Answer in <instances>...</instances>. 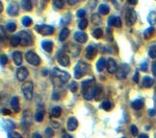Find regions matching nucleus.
<instances>
[{"instance_id":"nucleus-1","label":"nucleus","mask_w":156,"mask_h":138,"mask_svg":"<svg viewBox=\"0 0 156 138\" xmlns=\"http://www.w3.org/2000/svg\"><path fill=\"white\" fill-rule=\"evenodd\" d=\"M97 87H98V86H95V82H94V79L83 82L81 85V88H82V94H83L84 99L87 101H90L93 98H94Z\"/></svg>"},{"instance_id":"nucleus-2","label":"nucleus","mask_w":156,"mask_h":138,"mask_svg":"<svg viewBox=\"0 0 156 138\" xmlns=\"http://www.w3.org/2000/svg\"><path fill=\"white\" fill-rule=\"evenodd\" d=\"M90 70V65L85 62H78L74 67V78L75 79H81L82 77L88 74Z\"/></svg>"},{"instance_id":"nucleus-3","label":"nucleus","mask_w":156,"mask_h":138,"mask_svg":"<svg viewBox=\"0 0 156 138\" xmlns=\"http://www.w3.org/2000/svg\"><path fill=\"white\" fill-rule=\"evenodd\" d=\"M33 82H26L21 86V91L23 93V96L26 100H32L33 98Z\"/></svg>"},{"instance_id":"nucleus-4","label":"nucleus","mask_w":156,"mask_h":138,"mask_svg":"<svg viewBox=\"0 0 156 138\" xmlns=\"http://www.w3.org/2000/svg\"><path fill=\"white\" fill-rule=\"evenodd\" d=\"M130 71V66L127 63H122L118 67V70L116 72V76L119 80H124L126 76L128 75Z\"/></svg>"},{"instance_id":"nucleus-5","label":"nucleus","mask_w":156,"mask_h":138,"mask_svg":"<svg viewBox=\"0 0 156 138\" xmlns=\"http://www.w3.org/2000/svg\"><path fill=\"white\" fill-rule=\"evenodd\" d=\"M52 75L57 78V79L59 81H61L62 82H67L69 80V78H70V75L69 73H67V72H65V71H62V70H60L56 67H54L53 70H52Z\"/></svg>"},{"instance_id":"nucleus-6","label":"nucleus","mask_w":156,"mask_h":138,"mask_svg":"<svg viewBox=\"0 0 156 138\" xmlns=\"http://www.w3.org/2000/svg\"><path fill=\"white\" fill-rule=\"evenodd\" d=\"M25 58H26V61L28 62V63H30L31 65H34V66H38V65L41 63V58L33 51H28L25 54Z\"/></svg>"},{"instance_id":"nucleus-7","label":"nucleus","mask_w":156,"mask_h":138,"mask_svg":"<svg viewBox=\"0 0 156 138\" xmlns=\"http://www.w3.org/2000/svg\"><path fill=\"white\" fill-rule=\"evenodd\" d=\"M20 38L21 39V44L23 46H30L33 44V38L32 35L27 31H21L20 33Z\"/></svg>"},{"instance_id":"nucleus-8","label":"nucleus","mask_w":156,"mask_h":138,"mask_svg":"<svg viewBox=\"0 0 156 138\" xmlns=\"http://www.w3.org/2000/svg\"><path fill=\"white\" fill-rule=\"evenodd\" d=\"M35 30L43 35H50L54 33V28L50 25H36Z\"/></svg>"},{"instance_id":"nucleus-9","label":"nucleus","mask_w":156,"mask_h":138,"mask_svg":"<svg viewBox=\"0 0 156 138\" xmlns=\"http://www.w3.org/2000/svg\"><path fill=\"white\" fill-rule=\"evenodd\" d=\"M125 19H126L127 25H133L137 20V14L134 11V9L128 8L126 11V15H125Z\"/></svg>"},{"instance_id":"nucleus-10","label":"nucleus","mask_w":156,"mask_h":138,"mask_svg":"<svg viewBox=\"0 0 156 138\" xmlns=\"http://www.w3.org/2000/svg\"><path fill=\"white\" fill-rule=\"evenodd\" d=\"M21 124L23 127L28 128L30 126L32 125V115H31V112L25 110L23 112V115H22V120H21Z\"/></svg>"},{"instance_id":"nucleus-11","label":"nucleus","mask_w":156,"mask_h":138,"mask_svg":"<svg viewBox=\"0 0 156 138\" xmlns=\"http://www.w3.org/2000/svg\"><path fill=\"white\" fill-rule=\"evenodd\" d=\"M58 62L59 63L64 67H68L70 64V59L68 55H66L64 53H59L58 54Z\"/></svg>"},{"instance_id":"nucleus-12","label":"nucleus","mask_w":156,"mask_h":138,"mask_svg":"<svg viewBox=\"0 0 156 138\" xmlns=\"http://www.w3.org/2000/svg\"><path fill=\"white\" fill-rule=\"evenodd\" d=\"M97 54H98V49L95 48V46L94 45L87 46L85 51V56L88 59H94V57L97 56Z\"/></svg>"},{"instance_id":"nucleus-13","label":"nucleus","mask_w":156,"mask_h":138,"mask_svg":"<svg viewBox=\"0 0 156 138\" xmlns=\"http://www.w3.org/2000/svg\"><path fill=\"white\" fill-rule=\"evenodd\" d=\"M19 11H20V6H19V4H17L16 2H12L8 6L7 13L11 16H15V15H16L17 14H19Z\"/></svg>"},{"instance_id":"nucleus-14","label":"nucleus","mask_w":156,"mask_h":138,"mask_svg":"<svg viewBox=\"0 0 156 138\" xmlns=\"http://www.w3.org/2000/svg\"><path fill=\"white\" fill-rule=\"evenodd\" d=\"M108 25H109V26L117 27V28L122 27V23L121 17H119V16H117V15L110 16V17H109V19H108Z\"/></svg>"},{"instance_id":"nucleus-15","label":"nucleus","mask_w":156,"mask_h":138,"mask_svg":"<svg viewBox=\"0 0 156 138\" xmlns=\"http://www.w3.org/2000/svg\"><path fill=\"white\" fill-rule=\"evenodd\" d=\"M74 39L79 43H85L88 40V35L85 32L79 31V32H76L74 34Z\"/></svg>"},{"instance_id":"nucleus-16","label":"nucleus","mask_w":156,"mask_h":138,"mask_svg":"<svg viewBox=\"0 0 156 138\" xmlns=\"http://www.w3.org/2000/svg\"><path fill=\"white\" fill-rule=\"evenodd\" d=\"M107 70L110 74L116 73L117 70H118V65L115 62V59H112V58H110L107 62Z\"/></svg>"},{"instance_id":"nucleus-17","label":"nucleus","mask_w":156,"mask_h":138,"mask_svg":"<svg viewBox=\"0 0 156 138\" xmlns=\"http://www.w3.org/2000/svg\"><path fill=\"white\" fill-rule=\"evenodd\" d=\"M16 77H17V80L23 82L26 78L28 77V71L26 69V67H20L16 71Z\"/></svg>"},{"instance_id":"nucleus-18","label":"nucleus","mask_w":156,"mask_h":138,"mask_svg":"<svg viewBox=\"0 0 156 138\" xmlns=\"http://www.w3.org/2000/svg\"><path fill=\"white\" fill-rule=\"evenodd\" d=\"M2 127L6 131L11 133V131L16 128V125L13 121H11V120H5V121H2Z\"/></svg>"},{"instance_id":"nucleus-19","label":"nucleus","mask_w":156,"mask_h":138,"mask_svg":"<svg viewBox=\"0 0 156 138\" xmlns=\"http://www.w3.org/2000/svg\"><path fill=\"white\" fill-rule=\"evenodd\" d=\"M78 127V121L77 119L74 117H70L68 120V130L70 131H73L77 129Z\"/></svg>"},{"instance_id":"nucleus-20","label":"nucleus","mask_w":156,"mask_h":138,"mask_svg":"<svg viewBox=\"0 0 156 138\" xmlns=\"http://www.w3.org/2000/svg\"><path fill=\"white\" fill-rule=\"evenodd\" d=\"M107 59L104 57H101L98 59V61L97 62V70L98 72H101L105 69V66H107Z\"/></svg>"},{"instance_id":"nucleus-21","label":"nucleus","mask_w":156,"mask_h":138,"mask_svg":"<svg viewBox=\"0 0 156 138\" xmlns=\"http://www.w3.org/2000/svg\"><path fill=\"white\" fill-rule=\"evenodd\" d=\"M10 105L12 106V109L15 112H19L20 110V100L17 97H13L11 99Z\"/></svg>"},{"instance_id":"nucleus-22","label":"nucleus","mask_w":156,"mask_h":138,"mask_svg":"<svg viewBox=\"0 0 156 138\" xmlns=\"http://www.w3.org/2000/svg\"><path fill=\"white\" fill-rule=\"evenodd\" d=\"M13 59L16 65H21L22 63V54L20 51H16L13 53Z\"/></svg>"},{"instance_id":"nucleus-23","label":"nucleus","mask_w":156,"mask_h":138,"mask_svg":"<svg viewBox=\"0 0 156 138\" xmlns=\"http://www.w3.org/2000/svg\"><path fill=\"white\" fill-rule=\"evenodd\" d=\"M144 106H145V103H144V101L142 99H136L135 101L132 102V104H131V106L136 110L142 109Z\"/></svg>"},{"instance_id":"nucleus-24","label":"nucleus","mask_w":156,"mask_h":138,"mask_svg":"<svg viewBox=\"0 0 156 138\" xmlns=\"http://www.w3.org/2000/svg\"><path fill=\"white\" fill-rule=\"evenodd\" d=\"M153 79L151 77H148V76H146V77H144V79H143V86L144 87H146V88H151L152 86H153Z\"/></svg>"},{"instance_id":"nucleus-25","label":"nucleus","mask_w":156,"mask_h":138,"mask_svg":"<svg viewBox=\"0 0 156 138\" xmlns=\"http://www.w3.org/2000/svg\"><path fill=\"white\" fill-rule=\"evenodd\" d=\"M41 47L44 51H46L47 53H50L53 49V42L49 40H44L41 42Z\"/></svg>"},{"instance_id":"nucleus-26","label":"nucleus","mask_w":156,"mask_h":138,"mask_svg":"<svg viewBox=\"0 0 156 138\" xmlns=\"http://www.w3.org/2000/svg\"><path fill=\"white\" fill-rule=\"evenodd\" d=\"M69 30L67 28V27H65L62 29V31L60 32V35H59V40L60 41H65L66 39H67L69 38Z\"/></svg>"},{"instance_id":"nucleus-27","label":"nucleus","mask_w":156,"mask_h":138,"mask_svg":"<svg viewBox=\"0 0 156 138\" xmlns=\"http://www.w3.org/2000/svg\"><path fill=\"white\" fill-rule=\"evenodd\" d=\"M98 12H99V14L100 15H108L109 14V12H110V7L108 6L107 4L103 3V4H101L99 5V7H98Z\"/></svg>"},{"instance_id":"nucleus-28","label":"nucleus","mask_w":156,"mask_h":138,"mask_svg":"<svg viewBox=\"0 0 156 138\" xmlns=\"http://www.w3.org/2000/svg\"><path fill=\"white\" fill-rule=\"evenodd\" d=\"M100 107L105 111H110L112 109V107H113V105H112V103L109 100H104L102 103H101Z\"/></svg>"},{"instance_id":"nucleus-29","label":"nucleus","mask_w":156,"mask_h":138,"mask_svg":"<svg viewBox=\"0 0 156 138\" xmlns=\"http://www.w3.org/2000/svg\"><path fill=\"white\" fill-rule=\"evenodd\" d=\"M21 43V39L20 38V35H13L10 39V44L13 47H16L19 46Z\"/></svg>"},{"instance_id":"nucleus-30","label":"nucleus","mask_w":156,"mask_h":138,"mask_svg":"<svg viewBox=\"0 0 156 138\" xmlns=\"http://www.w3.org/2000/svg\"><path fill=\"white\" fill-rule=\"evenodd\" d=\"M21 6L24 11L26 12H30L32 11V2L30 0H23L21 2Z\"/></svg>"},{"instance_id":"nucleus-31","label":"nucleus","mask_w":156,"mask_h":138,"mask_svg":"<svg viewBox=\"0 0 156 138\" xmlns=\"http://www.w3.org/2000/svg\"><path fill=\"white\" fill-rule=\"evenodd\" d=\"M62 113V109L60 106H54L52 110H51V116L54 118H58L61 116Z\"/></svg>"},{"instance_id":"nucleus-32","label":"nucleus","mask_w":156,"mask_h":138,"mask_svg":"<svg viewBox=\"0 0 156 138\" xmlns=\"http://www.w3.org/2000/svg\"><path fill=\"white\" fill-rule=\"evenodd\" d=\"M147 22L151 24V25H154L156 24V12H151L147 15Z\"/></svg>"},{"instance_id":"nucleus-33","label":"nucleus","mask_w":156,"mask_h":138,"mask_svg":"<svg viewBox=\"0 0 156 138\" xmlns=\"http://www.w3.org/2000/svg\"><path fill=\"white\" fill-rule=\"evenodd\" d=\"M154 34V28L153 27H149L147 28L145 32H144V38L146 39H149L151 38V35Z\"/></svg>"},{"instance_id":"nucleus-34","label":"nucleus","mask_w":156,"mask_h":138,"mask_svg":"<svg viewBox=\"0 0 156 138\" xmlns=\"http://www.w3.org/2000/svg\"><path fill=\"white\" fill-rule=\"evenodd\" d=\"M44 109H39L35 114V119L36 121L38 122H41L44 120Z\"/></svg>"},{"instance_id":"nucleus-35","label":"nucleus","mask_w":156,"mask_h":138,"mask_svg":"<svg viewBox=\"0 0 156 138\" xmlns=\"http://www.w3.org/2000/svg\"><path fill=\"white\" fill-rule=\"evenodd\" d=\"M21 23H22V25H23V26L29 27V26H31V24L33 23V20H32L31 17H29V16H24V17H22Z\"/></svg>"},{"instance_id":"nucleus-36","label":"nucleus","mask_w":156,"mask_h":138,"mask_svg":"<svg viewBox=\"0 0 156 138\" xmlns=\"http://www.w3.org/2000/svg\"><path fill=\"white\" fill-rule=\"evenodd\" d=\"M103 96V90H102V87H101L100 86H98L97 87V91H95V96L94 98L97 101H99L101 98H102Z\"/></svg>"},{"instance_id":"nucleus-37","label":"nucleus","mask_w":156,"mask_h":138,"mask_svg":"<svg viewBox=\"0 0 156 138\" xmlns=\"http://www.w3.org/2000/svg\"><path fill=\"white\" fill-rule=\"evenodd\" d=\"M93 35H94V37L95 39H100V38H102V37H103V31H102L101 29L98 28V29L94 30Z\"/></svg>"},{"instance_id":"nucleus-38","label":"nucleus","mask_w":156,"mask_h":138,"mask_svg":"<svg viewBox=\"0 0 156 138\" xmlns=\"http://www.w3.org/2000/svg\"><path fill=\"white\" fill-rule=\"evenodd\" d=\"M87 26H88V20L86 19H80L79 23H78V27H79V29L83 31V30H85L87 28Z\"/></svg>"},{"instance_id":"nucleus-39","label":"nucleus","mask_w":156,"mask_h":138,"mask_svg":"<svg viewBox=\"0 0 156 138\" xmlns=\"http://www.w3.org/2000/svg\"><path fill=\"white\" fill-rule=\"evenodd\" d=\"M6 28H7V30L9 32H15L16 30V22H13V21H11L7 24V26H6Z\"/></svg>"},{"instance_id":"nucleus-40","label":"nucleus","mask_w":156,"mask_h":138,"mask_svg":"<svg viewBox=\"0 0 156 138\" xmlns=\"http://www.w3.org/2000/svg\"><path fill=\"white\" fill-rule=\"evenodd\" d=\"M64 5H65V1H63V0H55L53 2V6L56 9H62L64 7Z\"/></svg>"},{"instance_id":"nucleus-41","label":"nucleus","mask_w":156,"mask_h":138,"mask_svg":"<svg viewBox=\"0 0 156 138\" xmlns=\"http://www.w3.org/2000/svg\"><path fill=\"white\" fill-rule=\"evenodd\" d=\"M148 56L151 59H156V45L151 47V49L148 51Z\"/></svg>"},{"instance_id":"nucleus-42","label":"nucleus","mask_w":156,"mask_h":138,"mask_svg":"<svg viewBox=\"0 0 156 138\" xmlns=\"http://www.w3.org/2000/svg\"><path fill=\"white\" fill-rule=\"evenodd\" d=\"M92 22L94 23V24H101V19H100V16L98 15V14H94V15H93V16H92Z\"/></svg>"},{"instance_id":"nucleus-43","label":"nucleus","mask_w":156,"mask_h":138,"mask_svg":"<svg viewBox=\"0 0 156 138\" xmlns=\"http://www.w3.org/2000/svg\"><path fill=\"white\" fill-rule=\"evenodd\" d=\"M76 15L79 17V19H85V15H86V11L84 10V9H80V10H78L77 11V13H76Z\"/></svg>"},{"instance_id":"nucleus-44","label":"nucleus","mask_w":156,"mask_h":138,"mask_svg":"<svg viewBox=\"0 0 156 138\" xmlns=\"http://www.w3.org/2000/svg\"><path fill=\"white\" fill-rule=\"evenodd\" d=\"M8 138H22V136L19 133L11 131V133H8Z\"/></svg>"},{"instance_id":"nucleus-45","label":"nucleus","mask_w":156,"mask_h":138,"mask_svg":"<svg viewBox=\"0 0 156 138\" xmlns=\"http://www.w3.org/2000/svg\"><path fill=\"white\" fill-rule=\"evenodd\" d=\"M77 87H78V85L75 82H73L70 83V86H69V89H70L71 92H76Z\"/></svg>"},{"instance_id":"nucleus-46","label":"nucleus","mask_w":156,"mask_h":138,"mask_svg":"<svg viewBox=\"0 0 156 138\" xmlns=\"http://www.w3.org/2000/svg\"><path fill=\"white\" fill-rule=\"evenodd\" d=\"M8 62V59H7V56L5 55V54H2L1 55V65L4 66L5 64H7Z\"/></svg>"},{"instance_id":"nucleus-47","label":"nucleus","mask_w":156,"mask_h":138,"mask_svg":"<svg viewBox=\"0 0 156 138\" xmlns=\"http://www.w3.org/2000/svg\"><path fill=\"white\" fill-rule=\"evenodd\" d=\"M140 69L142 71H147V62L145 61V62H143L140 65Z\"/></svg>"},{"instance_id":"nucleus-48","label":"nucleus","mask_w":156,"mask_h":138,"mask_svg":"<svg viewBox=\"0 0 156 138\" xmlns=\"http://www.w3.org/2000/svg\"><path fill=\"white\" fill-rule=\"evenodd\" d=\"M131 133H132V135L133 136H136L137 134H138V129H137V127L136 126H131Z\"/></svg>"},{"instance_id":"nucleus-49","label":"nucleus","mask_w":156,"mask_h":138,"mask_svg":"<svg viewBox=\"0 0 156 138\" xmlns=\"http://www.w3.org/2000/svg\"><path fill=\"white\" fill-rule=\"evenodd\" d=\"M45 134L48 136V137H52L53 135H54V133H53V130H52V129H50V128H47L46 130H45Z\"/></svg>"},{"instance_id":"nucleus-50","label":"nucleus","mask_w":156,"mask_h":138,"mask_svg":"<svg viewBox=\"0 0 156 138\" xmlns=\"http://www.w3.org/2000/svg\"><path fill=\"white\" fill-rule=\"evenodd\" d=\"M133 81H134L135 82H139V72H138V71L135 72L134 77H133Z\"/></svg>"},{"instance_id":"nucleus-51","label":"nucleus","mask_w":156,"mask_h":138,"mask_svg":"<svg viewBox=\"0 0 156 138\" xmlns=\"http://www.w3.org/2000/svg\"><path fill=\"white\" fill-rule=\"evenodd\" d=\"M67 2L69 5H75V4H77L78 2H79V0H68Z\"/></svg>"},{"instance_id":"nucleus-52","label":"nucleus","mask_w":156,"mask_h":138,"mask_svg":"<svg viewBox=\"0 0 156 138\" xmlns=\"http://www.w3.org/2000/svg\"><path fill=\"white\" fill-rule=\"evenodd\" d=\"M152 74L156 76V61L152 63Z\"/></svg>"},{"instance_id":"nucleus-53","label":"nucleus","mask_w":156,"mask_h":138,"mask_svg":"<svg viewBox=\"0 0 156 138\" xmlns=\"http://www.w3.org/2000/svg\"><path fill=\"white\" fill-rule=\"evenodd\" d=\"M2 113L5 115H9V114H11V111L7 109H2Z\"/></svg>"},{"instance_id":"nucleus-54","label":"nucleus","mask_w":156,"mask_h":138,"mask_svg":"<svg viewBox=\"0 0 156 138\" xmlns=\"http://www.w3.org/2000/svg\"><path fill=\"white\" fill-rule=\"evenodd\" d=\"M33 138H43V137H41V135L40 133H36L33 134Z\"/></svg>"},{"instance_id":"nucleus-55","label":"nucleus","mask_w":156,"mask_h":138,"mask_svg":"<svg viewBox=\"0 0 156 138\" xmlns=\"http://www.w3.org/2000/svg\"><path fill=\"white\" fill-rule=\"evenodd\" d=\"M4 39V27L1 26V40Z\"/></svg>"},{"instance_id":"nucleus-56","label":"nucleus","mask_w":156,"mask_h":138,"mask_svg":"<svg viewBox=\"0 0 156 138\" xmlns=\"http://www.w3.org/2000/svg\"><path fill=\"white\" fill-rule=\"evenodd\" d=\"M138 138H148V135L146 134V133H142V134L139 135V137H138Z\"/></svg>"},{"instance_id":"nucleus-57","label":"nucleus","mask_w":156,"mask_h":138,"mask_svg":"<svg viewBox=\"0 0 156 138\" xmlns=\"http://www.w3.org/2000/svg\"><path fill=\"white\" fill-rule=\"evenodd\" d=\"M149 114H151V116H154V114H155V110H154V109L149 110Z\"/></svg>"},{"instance_id":"nucleus-58","label":"nucleus","mask_w":156,"mask_h":138,"mask_svg":"<svg viewBox=\"0 0 156 138\" xmlns=\"http://www.w3.org/2000/svg\"><path fill=\"white\" fill-rule=\"evenodd\" d=\"M62 138H73V136H70L69 134H64Z\"/></svg>"},{"instance_id":"nucleus-59","label":"nucleus","mask_w":156,"mask_h":138,"mask_svg":"<svg viewBox=\"0 0 156 138\" xmlns=\"http://www.w3.org/2000/svg\"><path fill=\"white\" fill-rule=\"evenodd\" d=\"M138 2L137 1H128V4H132V5H136Z\"/></svg>"},{"instance_id":"nucleus-60","label":"nucleus","mask_w":156,"mask_h":138,"mask_svg":"<svg viewBox=\"0 0 156 138\" xmlns=\"http://www.w3.org/2000/svg\"><path fill=\"white\" fill-rule=\"evenodd\" d=\"M3 11V4L2 2H0V12H2Z\"/></svg>"},{"instance_id":"nucleus-61","label":"nucleus","mask_w":156,"mask_h":138,"mask_svg":"<svg viewBox=\"0 0 156 138\" xmlns=\"http://www.w3.org/2000/svg\"><path fill=\"white\" fill-rule=\"evenodd\" d=\"M122 138H124V137H122Z\"/></svg>"}]
</instances>
